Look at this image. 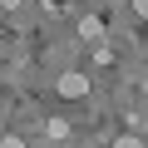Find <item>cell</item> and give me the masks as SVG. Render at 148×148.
Here are the masks:
<instances>
[{
  "instance_id": "1",
  "label": "cell",
  "mask_w": 148,
  "mask_h": 148,
  "mask_svg": "<svg viewBox=\"0 0 148 148\" xmlns=\"http://www.w3.org/2000/svg\"><path fill=\"white\" fill-rule=\"evenodd\" d=\"M54 89H59V99H84V94H89V74L69 69V74H59V79H54Z\"/></svg>"
},
{
  "instance_id": "2",
  "label": "cell",
  "mask_w": 148,
  "mask_h": 148,
  "mask_svg": "<svg viewBox=\"0 0 148 148\" xmlns=\"http://www.w3.org/2000/svg\"><path fill=\"white\" fill-rule=\"evenodd\" d=\"M79 35H84V40H99V35H104V20H99V15H89V20L79 25Z\"/></svg>"
},
{
  "instance_id": "3",
  "label": "cell",
  "mask_w": 148,
  "mask_h": 148,
  "mask_svg": "<svg viewBox=\"0 0 148 148\" xmlns=\"http://www.w3.org/2000/svg\"><path fill=\"white\" fill-rule=\"evenodd\" d=\"M114 148H143V143H138L133 133H123V138H114Z\"/></svg>"
},
{
  "instance_id": "4",
  "label": "cell",
  "mask_w": 148,
  "mask_h": 148,
  "mask_svg": "<svg viewBox=\"0 0 148 148\" xmlns=\"http://www.w3.org/2000/svg\"><path fill=\"white\" fill-rule=\"evenodd\" d=\"M0 148H25V138H15V133H5V138H0Z\"/></svg>"
},
{
  "instance_id": "5",
  "label": "cell",
  "mask_w": 148,
  "mask_h": 148,
  "mask_svg": "<svg viewBox=\"0 0 148 148\" xmlns=\"http://www.w3.org/2000/svg\"><path fill=\"white\" fill-rule=\"evenodd\" d=\"M133 10H138V15H143V20H148V0H133Z\"/></svg>"
},
{
  "instance_id": "6",
  "label": "cell",
  "mask_w": 148,
  "mask_h": 148,
  "mask_svg": "<svg viewBox=\"0 0 148 148\" xmlns=\"http://www.w3.org/2000/svg\"><path fill=\"white\" fill-rule=\"evenodd\" d=\"M0 5H5V10H20V5H25V0H0Z\"/></svg>"
},
{
  "instance_id": "7",
  "label": "cell",
  "mask_w": 148,
  "mask_h": 148,
  "mask_svg": "<svg viewBox=\"0 0 148 148\" xmlns=\"http://www.w3.org/2000/svg\"><path fill=\"white\" fill-rule=\"evenodd\" d=\"M0 64H5V49H0Z\"/></svg>"
}]
</instances>
